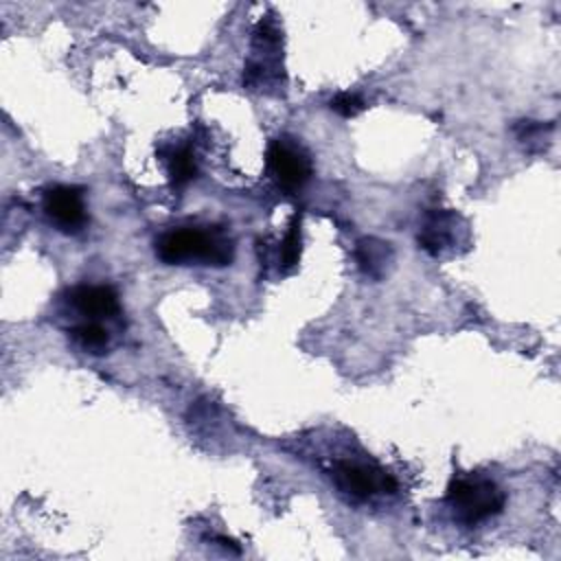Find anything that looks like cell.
Returning <instances> with one entry per match:
<instances>
[{"mask_svg":"<svg viewBox=\"0 0 561 561\" xmlns=\"http://www.w3.org/2000/svg\"><path fill=\"white\" fill-rule=\"evenodd\" d=\"M153 252L164 265L224 267L234 259V239L219 226H180L162 232Z\"/></svg>","mask_w":561,"mask_h":561,"instance_id":"6da1fadb","label":"cell"},{"mask_svg":"<svg viewBox=\"0 0 561 561\" xmlns=\"http://www.w3.org/2000/svg\"><path fill=\"white\" fill-rule=\"evenodd\" d=\"M445 504L454 522L473 528L504 511L506 491L486 476L465 473L449 482Z\"/></svg>","mask_w":561,"mask_h":561,"instance_id":"7a4b0ae2","label":"cell"},{"mask_svg":"<svg viewBox=\"0 0 561 561\" xmlns=\"http://www.w3.org/2000/svg\"><path fill=\"white\" fill-rule=\"evenodd\" d=\"M283 83V37L276 22L263 18L252 31V53L243 68V85L254 92H272Z\"/></svg>","mask_w":561,"mask_h":561,"instance_id":"3957f363","label":"cell"},{"mask_svg":"<svg viewBox=\"0 0 561 561\" xmlns=\"http://www.w3.org/2000/svg\"><path fill=\"white\" fill-rule=\"evenodd\" d=\"M265 164L276 186L287 193L300 191L313 175L311 156L298 140L289 136H278L270 140L265 151Z\"/></svg>","mask_w":561,"mask_h":561,"instance_id":"277c9868","label":"cell"},{"mask_svg":"<svg viewBox=\"0 0 561 561\" xmlns=\"http://www.w3.org/2000/svg\"><path fill=\"white\" fill-rule=\"evenodd\" d=\"M329 473L335 489L348 502H366L375 495H392L397 491V480L377 465L335 460Z\"/></svg>","mask_w":561,"mask_h":561,"instance_id":"5b68a950","label":"cell"},{"mask_svg":"<svg viewBox=\"0 0 561 561\" xmlns=\"http://www.w3.org/2000/svg\"><path fill=\"white\" fill-rule=\"evenodd\" d=\"M416 241L425 254L440 259L454 254L458 245H469V224L451 208H434L425 213Z\"/></svg>","mask_w":561,"mask_h":561,"instance_id":"8992f818","label":"cell"},{"mask_svg":"<svg viewBox=\"0 0 561 561\" xmlns=\"http://www.w3.org/2000/svg\"><path fill=\"white\" fill-rule=\"evenodd\" d=\"M42 210L48 224L64 234H77L88 224L83 188L72 184L48 186L42 195Z\"/></svg>","mask_w":561,"mask_h":561,"instance_id":"52a82bcc","label":"cell"},{"mask_svg":"<svg viewBox=\"0 0 561 561\" xmlns=\"http://www.w3.org/2000/svg\"><path fill=\"white\" fill-rule=\"evenodd\" d=\"M68 305L90 320L114 318L121 313L118 294L110 285H77L66 296Z\"/></svg>","mask_w":561,"mask_h":561,"instance_id":"ba28073f","label":"cell"},{"mask_svg":"<svg viewBox=\"0 0 561 561\" xmlns=\"http://www.w3.org/2000/svg\"><path fill=\"white\" fill-rule=\"evenodd\" d=\"M359 272L370 280H383L394 265V248L379 237H362L353 250Z\"/></svg>","mask_w":561,"mask_h":561,"instance_id":"9c48e42d","label":"cell"},{"mask_svg":"<svg viewBox=\"0 0 561 561\" xmlns=\"http://www.w3.org/2000/svg\"><path fill=\"white\" fill-rule=\"evenodd\" d=\"M164 164H167V178L173 188H184L197 178V160L195 153L188 145H178L171 147L164 153Z\"/></svg>","mask_w":561,"mask_h":561,"instance_id":"30bf717a","label":"cell"},{"mask_svg":"<svg viewBox=\"0 0 561 561\" xmlns=\"http://www.w3.org/2000/svg\"><path fill=\"white\" fill-rule=\"evenodd\" d=\"M68 335L79 348L94 353V355L105 353L107 344H110V333L99 320H83V322L70 327Z\"/></svg>","mask_w":561,"mask_h":561,"instance_id":"8fae6325","label":"cell"},{"mask_svg":"<svg viewBox=\"0 0 561 561\" xmlns=\"http://www.w3.org/2000/svg\"><path fill=\"white\" fill-rule=\"evenodd\" d=\"M300 250H302V237H300V217L296 215L289 226L287 232L283 234L278 250H276V263L280 272H291L296 270L298 261H300Z\"/></svg>","mask_w":561,"mask_h":561,"instance_id":"7c38bea8","label":"cell"},{"mask_svg":"<svg viewBox=\"0 0 561 561\" xmlns=\"http://www.w3.org/2000/svg\"><path fill=\"white\" fill-rule=\"evenodd\" d=\"M554 129L552 123H541V121H517L513 125L515 138L524 145L526 151H543L548 147L550 131Z\"/></svg>","mask_w":561,"mask_h":561,"instance_id":"4fadbf2b","label":"cell"},{"mask_svg":"<svg viewBox=\"0 0 561 561\" xmlns=\"http://www.w3.org/2000/svg\"><path fill=\"white\" fill-rule=\"evenodd\" d=\"M329 107H331L335 114H340L342 118H353V116H357L366 105H364V101H362L357 94H353V92H340V94H335V96L329 101Z\"/></svg>","mask_w":561,"mask_h":561,"instance_id":"5bb4252c","label":"cell"}]
</instances>
